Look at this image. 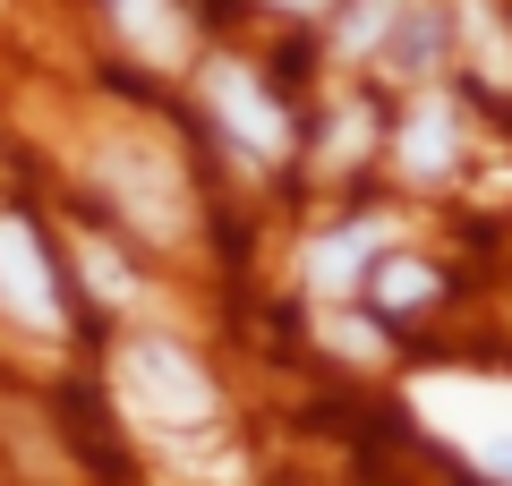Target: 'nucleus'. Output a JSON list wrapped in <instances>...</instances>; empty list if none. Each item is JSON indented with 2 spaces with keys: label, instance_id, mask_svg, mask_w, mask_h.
Returning a JSON list of instances; mask_svg holds the SVG:
<instances>
[{
  "label": "nucleus",
  "instance_id": "obj_1",
  "mask_svg": "<svg viewBox=\"0 0 512 486\" xmlns=\"http://www.w3.org/2000/svg\"><path fill=\"white\" fill-rule=\"evenodd\" d=\"M410 410L470 469H487L495 486H512V384L504 376H419L410 384Z\"/></svg>",
  "mask_w": 512,
  "mask_h": 486
},
{
  "label": "nucleus",
  "instance_id": "obj_2",
  "mask_svg": "<svg viewBox=\"0 0 512 486\" xmlns=\"http://www.w3.org/2000/svg\"><path fill=\"white\" fill-rule=\"evenodd\" d=\"M111 393H120V410L137 427H163V435L214 418V376L180 342H120L111 350Z\"/></svg>",
  "mask_w": 512,
  "mask_h": 486
},
{
  "label": "nucleus",
  "instance_id": "obj_3",
  "mask_svg": "<svg viewBox=\"0 0 512 486\" xmlns=\"http://www.w3.org/2000/svg\"><path fill=\"white\" fill-rule=\"evenodd\" d=\"M103 188L111 205H120L137 231L171 239L188 222V197H180V162L163 154L154 137H137V128H120V137H103Z\"/></svg>",
  "mask_w": 512,
  "mask_h": 486
},
{
  "label": "nucleus",
  "instance_id": "obj_4",
  "mask_svg": "<svg viewBox=\"0 0 512 486\" xmlns=\"http://www.w3.org/2000/svg\"><path fill=\"white\" fill-rule=\"evenodd\" d=\"M0 307L35 333H60V290H52V265H43V239L9 214H0Z\"/></svg>",
  "mask_w": 512,
  "mask_h": 486
},
{
  "label": "nucleus",
  "instance_id": "obj_5",
  "mask_svg": "<svg viewBox=\"0 0 512 486\" xmlns=\"http://www.w3.org/2000/svg\"><path fill=\"white\" fill-rule=\"evenodd\" d=\"M205 94H214L222 137H231L248 162H282V154H291V128H282V111L265 103V86H248L239 69H214V77H205Z\"/></svg>",
  "mask_w": 512,
  "mask_h": 486
},
{
  "label": "nucleus",
  "instance_id": "obj_6",
  "mask_svg": "<svg viewBox=\"0 0 512 486\" xmlns=\"http://www.w3.org/2000/svg\"><path fill=\"white\" fill-rule=\"evenodd\" d=\"M111 26L128 35V52H146V60H180L188 52V26L171 0H111Z\"/></svg>",
  "mask_w": 512,
  "mask_h": 486
},
{
  "label": "nucleus",
  "instance_id": "obj_7",
  "mask_svg": "<svg viewBox=\"0 0 512 486\" xmlns=\"http://www.w3.org/2000/svg\"><path fill=\"white\" fill-rule=\"evenodd\" d=\"M367 248H384V222H359V231H333V239H316V248H308V282L325 290V299H342V290L359 282Z\"/></svg>",
  "mask_w": 512,
  "mask_h": 486
},
{
  "label": "nucleus",
  "instance_id": "obj_8",
  "mask_svg": "<svg viewBox=\"0 0 512 486\" xmlns=\"http://www.w3.org/2000/svg\"><path fill=\"white\" fill-rule=\"evenodd\" d=\"M453 145H461L453 111H444V103H419V111H410V128H402V171H410V180H436L444 162H453Z\"/></svg>",
  "mask_w": 512,
  "mask_h": 486
},
{
  "label": "nucleus",
  "instance_id": "obj_9",
  "mask_svg": "<svg viewBox=\"0 0 512 486\" xmlns=\"http://www.w3.org/2000/svg\"><path fill=\"white\" fill-rule=\"evenodd\" d=\"M436 35L444 26L427 18V9H393V26H384V60H393V69H427V60H436Z\"/></svg>",
  "mask_w": 512,
  "mask_h": 486
},
{
  "label": "nucleus",
  "instance_id": "obj_10",
  "mask_svg": "<svg viewBox=\"0 0 512 486\" xmlns=\"http://www.w3.org/2000/svg\"><path fill=\"white\" fill-rule=\"evenodd\" d=\"M376 290H384V307H419L436 290V273L427 265H376Z\"/></svg>",
  "mask_w": 512,
  "mask_h": 486
},
{
  "label": "nucleus",
  "instance_id": "obj_11",
  "mask_svg": "<svg viewBox=\"0 0 512 486\" xmlns=\"http://www.w3.org/2000/svg\"><path fill=\"white\" fill-rule=\"evenodd\" d=\"M393 9H402V0H359V9H350V26H342V52H367V43H384Z\"/></svg>",
  "mask_w": 512,
  "mask_h": 486
},
{
  "label": "nucleus",
  "instance_id": "obj_12",
  "mask_svg": "<svg viewBox=\"0 0 512 486\" xmlns=\"http://www.w3.org/2000/svg\"><path fill=\"white\" fill-rule=\"evenodd\" d=\"M77 256H86V282H94V290H103V299H128V273H120V265H111V256H103V248H77Z\"/></svg>",
  "mask_w": 512,
  "mask_h": 486
},
{
  "label": "nucleus",
  "instance_id": "obj_13",
  "mask_svg": "<svg viewBox=\"0 0 512 486\" xmlns=\"http://www.w3.org/2000/svg\"><path fill=\"white\" fill-rule=\"evenodd\" d=\"M274 9H333V0H274Z\"/></svg>",
  "mask_w": 512,
  "mask_h": 486
}]
</instances>
